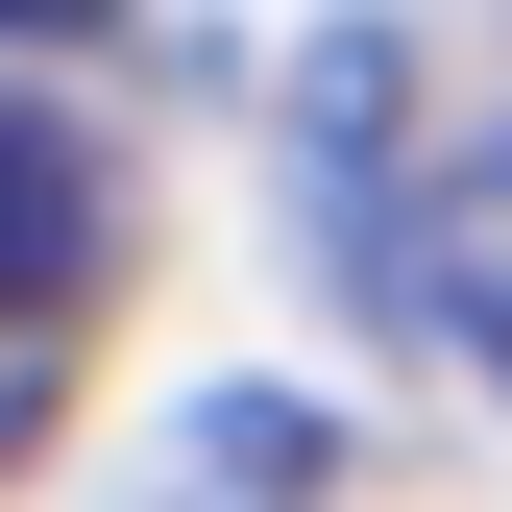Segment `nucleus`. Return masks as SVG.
<instances>
[{"label":"nucleus","instance_id":"f257e3e1","mask_svg":"<svg viewBox=\"0 0 512 512\" xmlns=\"http://www.w3.org/2000/svg\"><path fill=\"white\" fill-rule=\"evenodd\" d=\"M391 269H415V317L464 366H512V122H464V147L415 171V220H391Z\"/></svg>","mask_w":512,"mask_h":512},{"label":"nucleus","instance_id":"f03ea898","mask_svg":"<svg viewBox=\"0 0 512 512\" xmlns=\"http://www.w3.org/2000/svg\"><path fill=\"white\" fill-rule=\"evenodd\" d=\"M74 269H98V171H74V122H49V98H0V317L74 293Z\"/></svg>","mask_w":512,"mask_h":512}]
</instances>
